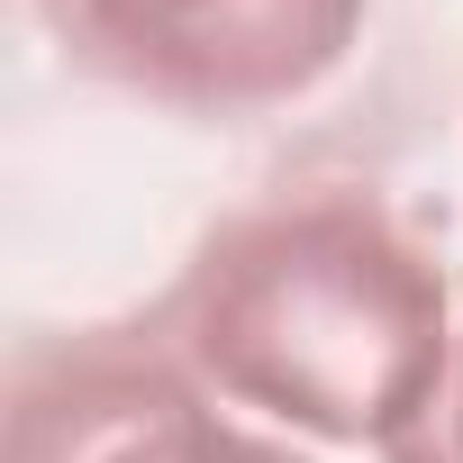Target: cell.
Masks as SVG:
<instances>
[{
  "instance_id": "obj_1",
  "label": "cell",
  "mask_w": 463,
  "mask_h": 463,
  "mask_svg": "<svg viewBox=\"0 0 463 463\" xmlns=\"http://www.w3.org/2000/svg\"><path fill=\"white\" fill-rule=\"evenodd\" d=\"M182 364L318 445H391L454 373V282L364 182H291L227 209L164 291Z\"/></svg>"
},
{
  "instance_id": "obj_2",
  "label": "cell",
  "mask_w": 463,
  "mask_h": 463,
  "mask_svg": "<svg viewBox=\"0 0 463 463\" xmlns=\"http://www.w3.org/2000/svg\"><path fill=\"white\" fill-rule=\"evenodd\" d=\"M364 10L373 0H28L73 73L182 118L309 100L354 55Z\"/></svg>"
},
{
  "instance_id": "obj_3",
  "label": "cell",
  "mask_w": 463,
  "mask_h": 463,
  "mask_svg": "<svg viewBox=\"0 0 463 463\" xmlns=\"http://www.w3.org/2000/svg\"><path fill=\"white\" fill-rule=\"evenodd\" d=\"M0 463H309V454L237 427L146 309L100 327H28L10 345Z\"/></svg>"
},
{
  "instance_id": "obj_4",
  "label": "cell",
  "mask_w": 463,
  "mask_h": 463,
  "mask_svg": "<svg viewBox=\"0 0 463 463\" xmlns=\"http://www.w3.org/2000/svg\"><path fill=\"white\" fill-rule=\"evenodd\" d=\"M382 463H463V345H454V373L436 382V400L382 445Z\"/></svg>"
}]
</instances>
